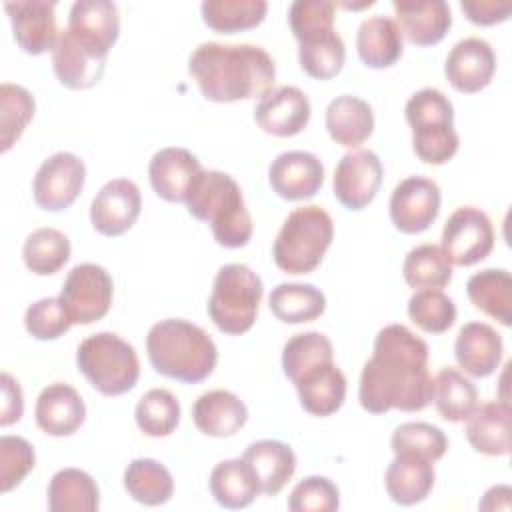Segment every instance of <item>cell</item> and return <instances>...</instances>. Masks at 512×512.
<instances>
[{
	"label": "cell",
	"instance_id": "1",
	"mask_svg": "<svg viewBox=\"0 0 512 512\" xmlns=\"http://www.w3.org/2000/svg\"><path fill=\"white\" fill-rule=\"evenodd\" d=\"M432 386L428 344L404 324L384 326L360 374V406L370 414H384L392 408L418 412L432 402Z\"/></svg>",
	"mask_w": 512,
	"mask_h": 512
},
{
	"label": "cell",
	"instance_id": "2",
	"mask_svg": "<svg viewBox=\"0 0 512 512\" xmlns=\"http://www.w3.org/2000/svg\"><path fill=\"white\" fill-rule=\"evenodd\" d=\"M188 72L210 102H238L266 96L276 80L272 56L256 44H200Z\"/></svg>",
	"mask_w": 512,
	"mask_h": 512
},
{
	"label": "cell",
	"instance_id": "3",
	"mask_svg": "<svg viewBox=\"0 0 512 512\" xmlns=\"http://www.w3.org/2000/svg\"><path fill=\"white\" fill-rule=\"evenodd\" d=\"M146 352L158 374L184 384L206 380L218 362L214 340L200 326L182 318L156 322L148 330Z\"/></svg>",
	"mask_w": 512,
	"mask_h": 512
},
{
	"label": "cell",
	"instance_id": "4",
	"mask_svg": "<svg viewBox=\"0 0 512 512\" xmlns=\"http://www.w3.org/2000/svg\"><path fill=\"white\" fill-rule=\"evenodd\" d=\"M192 218L208 222L214 240L224 248H242L252 238V218L238 182L220 170H202L188 196Z\"/></svg>",
	"mask_w": 512,
	"mask_h": 512
},
{
	"label": "cell",
	"instance_id": "5",
	"mask_svg": "<svg viewBox=\"0 0 512 512\" xmlns=\"http://www.w3.org/2000/svg\"><path fill=\"white\" fill-rule=\"evenodd\" d=\"M332 236L334 224L324 208H296L288 214L274 240V262L288 274H310L322 262Z\"/></svg>",
	"mask_w": 512,
	"mask_h": 512
},
{
	"label": "cell",
	"instance_id": "6",
	"mask_svg": "<svg viewBox=\"0 0 512 512\" xmlns=\"http://www.w3.org/2000/svg\"><path fill=\"white\" fill-rule=\"evenodd\" d=\"M412 128V148L426 164H446L458 152L460 138L454 130L452 102L436 88L414 92L404 108Z\"/></svg>",
	"mask_w": 512,
	"mask_h": 512
},
{
	"label": "cell",
	"instance_id": "7",
	"mask_svg": "<svg viewBox=\"0 0 512 512\" xmlns=\"http://www.w3.org/2000/svg\"><path fill=\"white\" fill-rule=\"evenodd\" d=\"M76 364L104 396L130 392L140 376L136 350L114 332H98L84 338L76 350Z\"/></svg>",
	"mask_w": 512,
	"mask_h": 512
},
{
	"label": "cell",
	"instance_id": "8",
	"mask_svg": "<svg viewBox=\"0 0 512 512\" xmlns=\"http://www.w3.org/2000/svg\"><path fill=\"white\" fill-rule=\"evenodd\" d=\"M262 294V280L252 268L226 264L216 272L208 298V316L220 332L240 336L254 326Z\"/></svg>",
	"mask_w": 512,
	"mask_h": 512
},
{
	"label": "cell",
	"instance_id": "9",
	"mask_svg": "<svg viewBox=\"0 0 512 512\" xmlns=\"http://www.w3.org/2000/svg\"><path fill=\"white\" fill-rule=\"evenodd\" d=\"M112 294L114 284L106 268L84 262L68 272L58 298L72 324H92L108 314Z\"/></svg>",
	"mask_w": 512,
	"mask_h": 512
},
{
	"label": "cell",
	"instance_id": "10",
	"mask_svg": "<svg viewBox=\"0 0 512 512\" xmlns=\"http://www.w3.org/2000/svg\"><path fill=\"white\" fill-rule=\"evenodd\" d=\"M456 266L482 262L494 248V228L486 212L476 206L456 208L442 228L440 246Z\"/></svg>",
	"mask_w": 512,
	"mask_h": 512
},
{
	"label": "cell",
	"instance_id": "11",
	"mask_svg": "<svg viewBox=\"0 0 512 512\" xmlns=\"http://www.w3.org/2000/svg\"><path fill=\"white\" fill-rule=\"evenodd\" d=\"M84 182V162L72 152H56L40 164L34 176V202L48 212L66 210L80 196Z\"/></svg>",
	"mask_w": 512,
	"mask_h": 512
},
{
	"label": "cell",
	"instance_id": "12",
	"mask_svg": "<svg viewBox=\"0 0 512 512\" xmlns=\"http://www.w3.org/2000/svg\"><path fill=\"white\" fill-rule=\"evenodd\" d=\"M68 36L88 54L106 60L120 34L118 6L110 0H78L68 14Z\"/></svg>",
	"mask_w": 512,
	"mask_h": 512
},
{
	"label": "cell",
	"instance_id": "13",
	"mask_svg": "<svg viewBox=\"0 0 512 512\" xmlns=\"http://www.w3.org/2000/svg\"><path fill=\"white\" fill-rule=\"evenodd\" d=\"M440 188L424 176H408L390 196V220L404 234H418L430 228L440 212Z\"/></svg>",
	"mask_w": 512,
	"mask_h": 512
},
{
	"label": "cell",
	"instance_id": "14",
	"mask_svg": "<svg viewBox=\"0 0 512 512\" xmlns=\"http://www.w3.org/2000/svg\"><path fill=\"white\" fill-rule=\"evenodd\" d=\"M382 176V162L372 150H352L334 170V196L344 208L362 210L374 200Z\"/></svg>",
	"mask_w": 512,
	"mask_h": 512
},
{
	"label": "cell",
	"instance_id": "15",
	"mask_svg": "<svg viewBox=\"0 0 512 512\" xmlns=\"http://www.w3.org/2000/svg\"><path fill=\"white\" fill-rule=\"evenodd\" d=\"M142 210L138 186L128 178L106 182L90 204V222L102 236H122L128 232Z\"/></svg>",
	"mask_w": 512,
	"mask_h": 512
},
{
	"label": "cell",
	"instance_id": "16",
	"mask_svg": "<svg viewBox=\"0 0 512 512\" xmlns=\"http://www.w3.org/2000/svg\"><path fill=\"white\" fill-rule=\"evenodd\" d=\"M4 10L12 24L16 44L32 56L54 50L60 34L56 26V2L16 0L6 2Z\"/></svg>",
	"mask_w": 512,
	"mask_h": 512
},
{
	"label": "cell",
	"instance_id": "17",
	"mask_svg": "<svg viewBox=\"0 0 512 512\" xmlns=\"http://www.w3.org/2000/svg\"><path fill=\"white\" fill-rule=\"evenodd\" d=\"M310 114V100L296 86L272 88L254 108V120L258 128L280 138L300 134L308 126Z\"/></svg>",
	"mask_w": 512,
	"mask_h": 512
},
{
	"label": "cell",
	"instance_id": "18",
	"mask_svg": "<svg viewBox=\"0 0 512 512\" xmlns=\"http://www.w3.org/2000/svg\"><path fill=\"white\" fill-rule=\"evenodd\" d=\"M272 190L290 202L312 198L324 184V166L318 156L304 150L278 154L268 168Z\"/></svg>",
	"mask_w": 512,
	"mask_h": 512
},
{
	"label": "cell",
	"instance_id": "19",
	"mask_svg": "<svg viewBox=\"0 0 512 512\" xmlns=\"http://www.w3.org/2000/svg\"><path fill=\"white\" fill-rule=\"evenodd\" d=\"M496 72V54L482 38H464L448 52L444 74L450 86L464 94L484 90Z\"/></svg>",
	"mask_w": 512,
	"mask_h": 512
},
{
	"label": "cell",
	"instance_id": "20",
	"mask_svg": "<svg viewBox=\"0 0 512 512\" xmlns=\"http://www.w3.org/2000/svg\"><path fill=\"white\" fill-rule=\"evenodd\" d=\"M200 172V160L190 150L178 146L158 150L148 164L152 190L166 202H186Z\"/></svg>",
	"mask_w": 512,
	"mask_h": 512
},
{
	"label": "cell",
	"instance_id": "21",
	"mask_svg": "<svg viewBox=\"0 0 512 512\" xmlns=\"http://www.w3.org/2000/svg\"><path fill=\"white\" fill-rule=\"evenodd\" d=\"M302 408L312 416H332L346 398V376L332 360L318 362L302 372L294 382Z\"/></svg>",
	"mask_w": 512,
	"mask_h": 512
},
{
	"label": "cell",
	"instance_id": "22",
	"mask_svg": "<svg viewBox=\"0 0 512 512\" xmlns=\"http://www.w3.org/2000/svg\"><path fill=\"white\" fill-rule=\"evenodd\" d=\"M36 424L48 436H70L86 420V404L76 388L64 382H54L46 386L34 408Z\"/></svg>",
	"mask_w": 512,
	"mask_h": 512
},
{
	"label": "cell",
	"instance_id": "23",
	"mask_svg": "<svg viewBox=\"0 0 512 512\" xmlns=\"http://www.w3.org/2000/svg\"><path fill=\"white\" fill-rule=\"evenodd\" d=\"M396 24L414 46L438 44L452 26V12L444 0H394Z\"/></svg>",
	"mask_w": 512,
	"mask_h": 512
},
{
	"label": "cell",
	"instance_id": "24",
	"mask_svg": "<svg viewBox=\"0 0 512 512\" xmlns=\"http://www.w3.org/2000/svg\"><path fill=\"white\" fill-rule=\"evenodd\" d=\"M502 352V336L484 322L464 324L454 342V356L460 368L476 378L490 376L498 368Z\"/></svg>",
	"mask_w": 512,
	"mask_h": 512
},
{
	"label": "cell",
	"instance_id": "25",
	"mask_svg": "<svg viewBox=\"0 0 512 512\" xmlns=\"http://www.w3.org/2000/svg\"><path fill=\"white\" fill-rule=\"evenodd\" d=\"M434 480V462L410 452L396 454L394 460L388 464L384 476L388 496L400 506H412L426 500L434 486Z\"/></svg>",
	"mask_w": 512,
	"mask_h": 512
},
{
	"label": "cell",
	"instance_id": "26",
	"mask_svg": "<svg viewBox=\"0 0 512 512\" xmlns=\"http://www.w3.org/2000/svg\"><path fill=\"white\" fill-rule=\"evenodd\" d=\"M510 404L506 400L484 402L466 418V438L476 452L486 456L510 454Z\"/></svg>",
	"mask_w": 512,
	"mask_h": 512
},
{
	"label": "cell",
	"instance_id": "27",
	"mask_svg": "<svg viewBox=\"0 0 512 512\" xmlns=\"http://www.w3.org/2000/svg\"><path fill=\"white\" fill-rule=\"evenodd\" d=\"M242 460L252 468L260 494L266 496H276L296 472V454L280 440L252 442L244 450Z\"/></svg>",
	"mask_w": 512,
	"mask_h": 512
},
{
	"label": "cell",
	"instance_id": "28",
	"mask_svg": "<svg viewBox=\"0 0 512 512\" xmlns=\"http://www.w3.org/2000/svg\"><path fill=\"white\" fill-rule=\"evenodd\" d=\"M192 420L202 434L228 438L246 424L248 408L230 390H210L194 402Z\"/></svg>",
	"mask_w": 512,
	"mask_h": 512
},
{
	"label": "cell",
	"instance_id": "29",
	"mask_svg": "<svg viewBox=\"0 0 512 512\" xmlns=\"http://www.w3.org/2000/svg\"><path fill=\"white\" fill-rule=\"evenodd\" d=\"M326 130L336 144L356 148L370 138L374 130V112L366 100L342 94L326 108Z\"/></svg>",
	"mask_w": 512,
	"mask_h": 512
},
{
	"label": "cell",
	"instance_id": "30",
	"mask_svg": "<svg viewBox=\"0 0 512 512\" xmlns=\"http://www.w3.org/2000/svg\"><path fill=\"white\" fill-rule=\"evenodd\" d=\"M356 50L368 68L394 66L404 50L402 30L396 20L388 16L366 18L356 32Z\"/></svg>",
	"mask_w": 512,
	"mask_h": 512
},
{
	"label": "cell",
	"instance_id": "31",
	"mask_svg": "<svg viewBox=\"0 0 512 512\" xmlns=\"http://www.w3.org/2000/svg\"><path fill=\"white\" fill-rule=\"evenodd\" d=\"M52 66L60 84H64L70 90H84L100 82L106 60L96 58L86 50H82L68 36V32L62 30L52 50Z\"/></svg>",
	"mask_w": 512,
	"mask_h": 512
},
{
	"label": "cell",
	"instance_id": "32",
	"mask_svg": "<svg viewBox=\"0 0 512 512\" xmlns=\"http://www.w3.org/2000/svg\"><path fill=\"white\" fill-rule=\"evenodd\" d=\"M470 302L502 326L512 324V276L504 268H486L466 282Z\"/></svg>",
	"mask_w": 512,
	"mask_h": 512
},
{
	"label": "cell",
	"instance_id": "33",
	"mask_svg": "<svg viewBox=\"0 0 512 512\" xmlns=\"http://www.w3.org/2000/svg\"><path fill=\"white\" fill-rule=\"evenodd\" d=\"M100 490L96 480L80 468L58 470L48 484L50 512H96Z\"/></svg>",
	"mask_w": 512,
	"mask_h": 512
},
{
	"label": "cell",
	"instance_id": "34",
	"mask_svg": "<svg viewBox=\"0 0 512 512\" xmlns=\"http://www.w3.org/2000/svg\"><path fill=\"white\" fill-rule=\"evenodd\" d=\"M208 486L214 500L230 510L246 508L260 494L258 480L242 458L218 462L210 472Z\"/></svg>",
	"mask_w": 512,
	"mask_h": 512
},
{
	"label": "cell",
	"instance_id": "35",
	"mask_svg": "<svg viewBox=\"0 0 512 512\" xmlns=\"http://www.w3.org/2000/svg\"><path fill=\"white\" fill-rule=\"evenodd\" d=\"M272 314L284 324H302L320 318L326 310V296L314 284L282 282L268 298Z\"/></svg>",
	"mask_w": 512,
	"mask_h": 512
},
{
	"label": "cell",
	"instance_id": "36",
	"mask_svg": "<svg viewBox=\"0 0 512 512\" xmlns=\"http://www.w3.org/2000/svg\"><path fill=\"white\" fill-rule=\"evenodd\" d=\"M126 492L144 506H160L172 498L174 480L164 464L154 458H136L124 470Z\"/></svg>",
	"mask_w": 512,
	"mask_h": 512
},
{
	"label": "cell",
	"instance_id": "37",
	"mask_svg": "<svg viewBox=\"0 0 512 512\" xmlns=\"http://www.w3.org/2000/svg\"><path fill=\"white\" fill-rule=\"evenodd\" d=\"M432 400L444 420L464 422L478 406V390L460 370L448 366L434 378Z\"/></svg>",
	"mask_w": 512,
	"mask_h": 512
},
{
	"label": "cell",
	"instance_id": "38",
	"mask_svg": "<svg viewBox=\"0 0 512 512\" xmlns=\"http://www.w3.org/2000/svg\"><path fill=\"white\" fill-rule=\"evenodd\" d=\"M202 20L218 34H236L262 24L268 4L264 0H206L200 4Z\"/></svg>",
	"mask_w": 512,
	"mask_h": 512
},
{
	"label": "cell",
	"instance_id": "39",
	"mask_svg": "<svg viewBox=\"0 0 512 512\" xmlns=\"http://www.w3.org/2000/svg\"><path fill=\"white\" fill-rule=\"evenodd\" d=\"M402 274L414 290H440L452 280V264L440 246L420 244L406 254Z\"/></svg>",
	"mask_w": 512,
	"mask_h": 512
},
{
	"label": "cell",
	"instance_id": "40",
	"mask_svg": "<svg viewBox=\"0 0 512 512\" xmlns=\"http://www.w3.org/2000/svg\"><path fill=\"white\" fill-rule=\"evenodd\" d=\"M22 258L30 272L50 276L70 258V240L56 228H38L24 240Z\"/></svg>",
	"mask_w": 512,
	"mask_h": 512
},
{
	"label": "cell",
	"instance_id": "41",
	"mask_svg": "<svg viewBox=\"0 0 512 512\" xmlns=\"http://www.w3.org/2000/svg\"><path fill=\"white\" fill-rule=\"evenodd\" d=\"M136 426L152 438L170 436L180 422V402L166 388H152L134 408Z\"/></svg>",
	"mask_w": 512,
	"mask_h": 512
},
{
	"label": "cell",
	"instance_id": "42",
	"mask_svg": "<svg viewBox=\"0 0 512 512\" xmlns=\"http://www.w3.org/2000/svg\"><path fill=\"white\" fill-rule=\"evenodd\" d=\"M300 68L316 80L334 78L346 60V48L342 36L332 30L328 34L298 42Z\"/></svg>",
	"mask_w": 512,
	"mask_h": 512
},
{
	"label": "cell",
	"instance_id": "43",
	"mask_svg": "<svg viewBox=\"0 0 512 512\" xmlns=\"http://www.w3.org/2000/svg\"><path fill=\"white\" fill-rule=\"evenodd\" d=\"M36 110L32 94L18 86L4 82L0 88V142L2 152H8L12 144L22 136L24 128L32 120Z\"/></svg>",
	"mask_w": 512,
	"mask_h": 512
},
{
	"label": "cell",
	"instance_id": "44",
	"mask_svg": "<svg viewBox=\"0 0 512 512\" xmlns=\"http://www.w3.org/2000/svg\"><path fill=\"white\" fill-rule=\"evenodd\" d=\"M332 342L320 332L294 334L282 350V370L284 376L294 382L302 372L316 366L318 362L332 360Z\"/></svg>",
	"mask_w": 512,
	"mask_h": 512
},
{
	"label": "cell",
	"instance_id": "45",
	"mask_svg": "<svg viewBox=\"0 0 512 512\" xmlns=\"http://www.w3.org/2000/svg\"><path fill=\"white\" fill-rule=\"evenodd\" d=\"M410 320L428 334H442L456 322V304L442 290H416L408 300Z\"/></svg>",
	"mask_w": 512,
	"mask_h": 512
},
{
	"label": "cell",
	"instance_id": "46",
	"mask_svg": "<svg viewBox=\"0 0 512 512\" xmlns=\"http://www.w3.org/2000/svg\"><path fill=\"white\" fill-rule=\"evenodd\" d=\"M394 454L410 452L420 454L432 462L440 460L446 454L448 440L444 432L428 422H404L400 424L390 438Z\"/></svg>",
	"mask_w": 512,
	"mask_h": 512
},
{
	"label": "cell",
	"instance_id": "47",
	"mask_svg": "<svg viewBox=\"0 0 512 512\" xmlns=\"http://www.w3.org/2000/svg\"><path fill=\"white\" fill-rule=\"evenodd\" d=\"M336 4L330 0H296L288 10V24L298 42L334 30Z\"/></svg>",
	"mask_w": 512,
	"mask_h": 512
},
{
	"label": "cell",
	"instance_id": "48",
	"mask_svg": "<svg viewBox=\"0 0 512 512\" xmlns=\"http://www.w3.org/2000/svg\"><path fill=\"white\" fill-rule=\"evenodd\" d=\"M36 464L32 444L22 436L0 438V492L6 494L16 488Z\"/></svg>",
	"mask_w": 512,
	"mask_h": 512
},
{
	"label": "cell",
	"instance_id": "49",
	"mask_svg": "<svg viewBox=\"0 0 512 512\" xmlns=\"http://www.w3.org/2000/svg\"><path fill=\"white\" fill-rule=\"evenodd\" d=\"M338 506V486L326 476H306L288 496V508L292 512H334Z\"/></svg>",
	"mask_w": 512,
	"mask_h": 512
},
{
	"label": "cell",
	"instance_id": "50",
	"mask_svg": "<svg viewBox=\"0 0 512 512\" xmlns=\"http://www.w3.org/2000/svg\"><path fill=\"white\" fill-rule=\"evenodd\" d=\"M26 332L36 340H56L72 326L60 298H42L26 308Z\"/></svg>",
	"mask_w": 512,
	"mask_h": 512
},
{
	"label": "cell",
	"instance_id": "51",
	"mask_svg": "<svg viewBox=\"0 0 512 512\" xmlns=\"http://www.w3.org/2000/svg\"><path fill=\"white\" fill-rule=\"evenodd\" d=\"M462 12L472 24L478 26H492L498 22L508 20L512 12V4L508 2H494V0H480V2H460Z\"/></svg>",
	"mask_w": 512,
	"mask_h": 512
},
{
	"label": "cell",
	"instance_id": "52",
	"mask_svg": "<svg viewBox=\"0 0 512 512\" xmlns=\"http://www.w3.org/2000/svg\"><path fill=\"white\" fill-rule=\"evenodd\" d=\"M2 382V412H0V424L10 426L22 418L24 412V400H22V390L20 384L8 374L2 372L0 376Z\"/></svg>",
	"mask_w": 512,
	"mask_h": 512
},
{
	"label": "cell",
	"instance_id": "53",
	"mask_svg": "<svg viewBox=\"0 0 512 512\" xmlns=\"http://www.w3.org/2000/svg\"><path fill=\"white\" fill-rule=\"evenodd\" d=\"M510 496H512L510 486H506V484L492 486L480 500L478 508L480 510H510Z\"/></svg>",
	"mask_w": 512,
	"mask_h": 512
}]
</instances>
